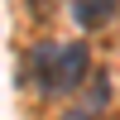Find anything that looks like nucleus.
<instances>
[{
	"label": "nucleus",
	"instance_id": "obj_2",
	"mask_svg": "<svg viewBox=\"0 0 120 120\" xmlns=\"http://www.w3.org/2000/svg\"><path fill=\"white\" fill-rule=\"evenodd\" d=\"M115 10H120V0H72V19H77V29H106L115 19Z\"/></svg>",
	"mask_w": 120,
	"mask_h": 120
},
{
	"label": "nucleus",
	"instance_id": "obj_1",
	"mask_svg": "<svg viewBox=\"0 0 120 120\" xmlns=\"http://www.w3.org/2000/svg\"><path fill=\"white\" fill-rule=\"evenodd\" d=\"M91 72V48L86 43H63L53 38V58H48V82H43V96H67L86 82Z\"/></svg>",
	"mask_w": 120,
	"mask_h": 120
},
{
	"label": "nucleus",
	"instance_id": "obj_3",
	"mask_svg": "<svg viewBox=\"0 0 120 120\" xmlns=\"http://www.w3.org/2000/svg\"><path fill=\"white\" fill-rule=\"evenodd\" d=\"M111 82H115L111 72H106V77H96V86H91V96H86V115H96V111H101L106 101H111Z\"/></svg>",
	"mask_w": 120,
	"mask_h": 120
},
{
	"label": "nucleus",
	"instance_id": "obj_4",
	"mask_svg": "<svg viewBox=\"0 0 120 120\" xmlns=\"http://www.w3.org/2000/svg\"><path fill=\"white\" fill-rule=\"evenodd\" d=\"M63 120H86V111H72V115H63Z\"/></svg>",
	"mask_w": 120,
	"mask_h": 120
}]
</instances>
